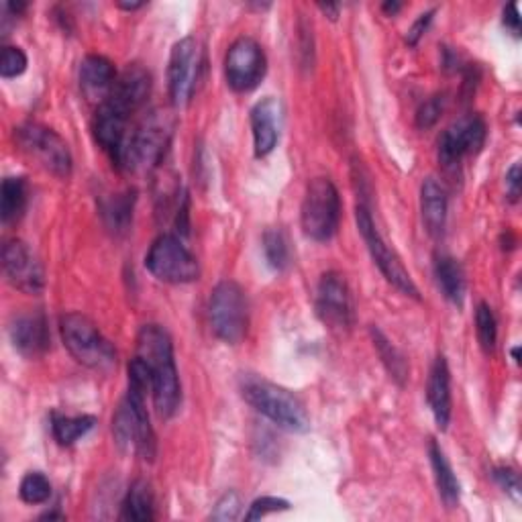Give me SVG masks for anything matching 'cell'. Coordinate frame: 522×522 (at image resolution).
<instances>
[{"label":"cell","instance_id":"1","mask_svg":"<svg viewBox=\"0 0 522 522\" xmlns=\"http://www.w3.org/2000/svg\"><path fill=\"white\" fill-rule=\"evenodd\" d=\"M127 372L129 390L113 419V435L121 449L135 451L145 461H153L158 443H155V433L145 408L147 390H151V376L139 357L131 359Z\"/></svg>","mask_w":522,"mask_h":522},{"label":"cell","instance_id":"2","mask_svg":"<svg viewBox=\"0 0 522 522\" xmlns=\"http://www.w3.org/2000/svg\"><path fill=\"white\" fill-rule=\"evenodd\" d=\"M137 357L149 370L155 410L162 419H172L182 402V386L168 331L160 325H145L137 337Z\"/></svg>","mask_w":522,"mask_h":522},{"label":"cell","instance_id":"3","mask_svg":"<svg viewBox=\"0 0 522 522\" xmlns=\"http://www.w3.org/2000/svg\"><path fill=\"white\" fill-rule=\"evenodd\" d=\"M241 394L259 414H264L280 429L290 433H306L310 429L306 406L286 388L255 376H245L241 380Z\"/></svg>","mask_w":522,"mask_h":522},{"label":"cell","instance_id":"4","mask_svg":"<svg viewBox=\"0 0 522 522\" xmlns=\"http://www.w3.org/2000/svg\"><path fill=\"white\" fill-rule=\"evenodd\" d=\"M62 341L70 355L94 372H111L117 365V351L100 329L80 312H68L60 321Z\"/></svg>","mask_w":522,"mask_h":522},{"label":"cell","instance_id":"5","mask_svg":"<svg viewBox=\"0 0 522 522\" xmlns=\"http://www.w3.org/2000/svg\"><path fill=\"white\" fill-rule=\"evenodd\" d=\"M341 221V198L329 178H315L304 194L300 208L302 231L308 239L325 243L333 239Z\"/></svg>","mask_w":522,"mask_h":522},{"label":"cell","instance_id":"6","mask_svg":"<svg viewBox=\"0 0 522 522\" xmlns=\"http://www.w3.org/2000/svg\"><path fill=\"white\" fill-rule=\"evenodd\" d=\"M172 139V121L164 113L149 115L131 135L121 160V170H151L162 164Z\"/></svg>","mask_w":522,"mask_h":522},{"label":"cell","instance_id":"7","mask_svg":"<svg viewBox=\"0 0 522 522\" xmlns=\"http://www.w3.org/2000/svg\"><path fill=\"white\" fill-rule=\"evenodd\" d=\"M147 272L168 284H190L198 280L200 266L192 251L174 235L155 239L145 255Z\"/></svg>","mask_w":522,"mask_h":522},{"label":"cell","instance_id":"8","mask_svg":"<svg viewBox=\"0 0 522 522\" xmlns=\"http://www.w3.org/2000/svg\"><path fill=\"white\" fill-rule=\"evenodd\" d=\"M15 141L21 151L27 153L43 170L58 178H68L72 174L70 147L54 129L39 123H27L15 129Z\"/></svg>","mask_w":522,"mask_h":522},{"label":"cell","instance_id":"9","mask_svg":"<svg viewBox=\"0 0 522 522\" xmlns=\"http://www.w3.org/2000/svg\"><path fill=\"white\" fill-rule=\"evenodd\" d=\"M247 325L249 308L243 288L233 280L217 284L211 296V327L215 335L229 345H237L245 339Z\"/></svg>","mask_w":522,"mask_h":522},{"label":"cell","instance_id":"10","mask_svg":"<svg viewBox=\"0 0 522 522\" xmlns=\"http://www.w3.org/2000/svg\"><path fill=\"white\" fill-rule=\"evenodd\" d=\"M355 219H357V229L365 241V245H368L370 253H372V259L374 264L380 268V272L384 274V278L394 286L398 288L402 294L406 296H412L419 300V288H416V284L412 282L410 274L406 272L404 264L400 261V257L388 247V243L382 239L380 231L376 229L374 225V219L370 215L368 208H365L363 204L357 206L355 211Z\"/></svg>","mask_w":522,"mask_h":522},{"label":"cell","instance_id":"11","mask_svg":"<svg viewBox=\"0 0 522 522\" xmlns=\"http://www.w3.org/2000/svg\"><path fill=\"white\" fill-rule=\"evenodd\" d=\"M202 70V49L194 37H184L172 47L168 66L170 98L176 109H186L194 98Z\"/></svg>","mask_w":522,"mask_h":522},{"label":"cell","instance_id":"12","mask_svg":"<svg viewBox=\"0 0 522 522\" xmlns=\"http://www.w3.org/2000/svg\"><path fill=\"white\" fill-rule=\"evenodd\" d=\"M266 54L251 37H239L225 56V78L235 92H251L266 76Z\"/></svg>","mask_w":522,"mask_h":522},{"label":"cell","instance_id":"13","mask_svg":"<svg viewBox=\"0 0 522 522\" xmlns=\"http://www.w3.org/2000/svg\"><path fill=\"white\" fill-rule=\"evenodd\" d=\"M488 127L478 115H469L453 123L439 137V162L445 168H455L467 155H476L486 143Z\"/></svg>","mask_w":522,"mask_h":522},{"label":"cell","instance_id":"14","mask_svg":"<svg viewBox=\"0 0 522 522\" xmlns=\"http://www.w3.org/2000/svg\"><path fill=\"white\" fill-rule=\"evenodd\" d=\"M317 315L333 331H349L353 327V298L341 274L329 272L321 278L317 288Z\"/></svg>","mask_w":522,"mask_h":522},{"label":"cell","instance_id":"15","mask_svg":"<svg viewBox=\"0 0 522 522\" xmlns=\"http://www.w3.org/2000/svg\"><path fill=\"white\" fill-rule=\"evenodd\" d=\"M3 270L7 280L25 294H41L45 288L41 261L21 239H13L3 247Z\"/></svg>","mask_w":522,"mask_h":522},{"label":"cell","instance_id":"16","mask_svg":"<svg viewBox=\"0 0 522 522\" xmlns=\"http://www.w3.org/2000/svg\"><path fill=\"white\" fill-rule=\"evenodd\" d=\"M129 135V115L113 107L111 102L98 104L94 117V137L98 145L109 153V158L117 168L121 166Z\"/></svg>","mask_w":522,"mask_h":522},{"label":"cell","instance_id":"17","mask_svg":"<svg viewBox=\"0 0 522 522\" xmlns=\"http://www.w3.org/2000/svg\"><path fill=\"white\" fill-rule=\"evenodd\" d=\"M284 123V104L276 96H266L251 109V129H253V147L257 158L270 155L278 141Z\"/></svg>","mask_w":522,"mask_h":522},{"label":"cell","instance_id":"18","mask_svg":"<svg viewBox=\"0 0 522 522\" xmlns=\"http://www.w3.org/2000/svg\"><path fill=\"white\" fill-rule=\"evenodd\" d=\"M151 92V76L145 68L133 64L129 66L123 74H119L115 88L111 96L104 102H111L113 107L123 111L125 115H133L137 109L143 107V102L147 100Z\"/></svg>","mask_w":522,"mask_h":522},{"label":"cell","instance_id":"19","mask_svg":"<svg viewBox=\"0 0 522 522\" xmlns=\"http://www.w3.org/2000/svg\"><path fill=\"white\" fill-rule=\"evenodd\" d=\"M13 347L25 357H39L49 349V327L41 312L15 317L9 327Z\"/></svg>","mask_w":522,"mask_h":522},{"label":"cell","instance_id":"20","mask_svg":"<svg viewBox=\"0 0 522 522\" xmlns=\"http://www.w3.org/2000/svg\"><path fill=\"white\" fill-rule=\"evenodd\" d=\"M117 78L113 62L104 56L90 54L80 64V88L86 98L98 100L100 104L111 96Z\"/></svg>","mask_w":522,"mask_h":522},{"label":"cell","instance_id":"21","mask_svg":"<svg viewBox=\"0 0 522 522\" xmlns=\"http://www.w3.org/2000/svg\"><path fill=\"white\" fill-rule=\"evenodd\" d=\"M427 400L431 412L435 416V423L441 431H447L451 421V374L449 365L443 355H439L431 368L429 386H427Z\"/></svg>","mask_w":522,"mask_h":522},{"label":"cell","instance_id":"22","mask_svg":"<svg viewBox=\"0 0 522 522\" xmlns=\"http://www.w3.org/2000/svg\"><path fill=\"white\" fill-rule=\"evenodd\" d=\"M447 192L435 178H427L421 186V213L431 237H441L447 225Z\"/></svg>","mask_w":522,"mask_h":522},{"label":"cell","instance_id":"23","mask_svg":"<svg viewBox=\"0 0 522 522\" xmlns=\"http://www.w3.org/2000/svg\"><path fill=\"white\" fill-rule=\"evenodd\" d=\"M429 455H431V465L435 472V482H437V490L441 500L445 502L447 508H457L459 506V498H461V486L457 476L453 474V467L447 461L443 449L431 441L429 443Z\"/></svg>","mask_w":522,"mask_h":522},{"label":"cell","instance_id":"24","mask_svg":"<svg viewBox=\"0 0 522 522\" xmlns=\"http://www.w3.org/2000/svg\"><path fill=\"white\" fill-rule=\"evenodd\" d=\"M435 278L449 302L463 306L465 298V274L459 261L451 255H437L435 259Z\"/></svg>","mask_w":522,"mask_h":522},{"label":"cell","instance_id":"25","mask_svg":"<svg viewBox=\"0 0 522 522\" xmlns=\"http://www.w3.org/2000/svg\"><path fill=\"white\" fill-rule=\"evenodd\" d=\"M153 492L145 480H137L131 484L125 500H123V520L131 522H149L153 520Z\"/></svg>","mask_w":522,"mask_h":522},{"label":"cell","instance_id":"26","mask_svg":"<svg viewBox=\"0 0 522 522\" xmlns=\"http://www.w3.org/2000/svg\"><path fill=\"white\" fill-rule=\"evenodd\" d=\"M94 425H96V419L88 414H82V416L54 414L51 416V431H54L56 441L64 447L78 443L82 437H86L94 429Z\"/></svg>","mask_w":522,"mask_h":522},{"label":"cell","instance_id":"27","mask_svg":"<svg viewBox=\"0 0 522 522\" xmlns=\"http://www.w3.org/2000/svg\"><path fill=\"white\" fill-rule=\"evenodd\" d=\"M27 206V182L23 178H5L0 188V219L3 223L17 221Z\"/></svg>","mask_w":522,"mask_h":522},{"label":"cell","instance_id":"28","mask_svg":"<svg viewBox=\"0 0 522 522\" xmlns=\"http://www.w3.org/2000/svg\"><path fill=\"white\" fill-rule=\"evenodd\" d=\"M135 192L127 190L123 194H115L113 198L102 202V217L107 227L115 233H125L133 219Z\"/></svg>","mask_w":522,"mask_h":522},{"label":"cell","instance_id":"29","mask_svg":"<svg viewBox=\"0 0 522 522\" xmlns=\"http://www.w3.org/2000/svg\"><path fill=\"white\" fill-rule=\"evenodd\" d=\"M372 337H374V345L386 365V370L390 374L392 380H396L400 386L404 384L406 376H408V368H406V361L400 355V351L386 339V335L380 329H372Z\"/></svg>","mask_w":522,"mask_h":522},{"label":"cell","instance_id":"30","mask_svg":"<svg viewBox=\"0 0 522 522\" xmlns=\"http://www.w3.org/2000/svg\"><path fill=\"white\" fill-rule=\"evenodd\" d=\"M264 253H266L268 264L274 270L282 272V270L288 268V264H290V249H288V241H286L282 231H278V229L266 231V235H264Z\"/></svg>","mask_w":522,"mask_h":522},{"label":"cell","instance_id":"31","mask_svg":"<svg viewBox=\"0 0 522 522\" xmlns=\"http://www.w3.org/2000/svg\"><path fill=\"white\" fill-rule=\"evenodd\" d=\"M476 331H478V341L484 351H494L496 339H498V323L494 317V310L490 304L480 302L476 310Z\"/></svg>","mask_w":522,"mask_h":522},{"label":"cell","instance_id":"32","mask_svg":"<svg viewBox=\"0 0 522 522\" xmlns=\"http://www.w3.org/2000/svg\"><path fill=\"white\" fill-rule=\"evenodd\" d=\"M19 496L27 504H43L51 498V484L41 472H31L21 480Z\"/></svg>","mask_w":522,"mask_h":522},{"label":"cell","instance_id":"33","mask_svg":"<svg viewBox=\"0 0 522 522\" xmlns=\"http://www.w3.org/2000/svg\"><path fill=\"white\" fill-rule=\"evenodd\" d=\"M27 70V56L21 47L5 45L3 54H0V76L3 78H17Z\"/></svg>","mask_w":522,"mask_h":522},{"label":"cell","instance_id":"34","mask_svg":"<svg viewBox=\"0 0 522 522\" xmlns=\"http://www.w3.org/2000/svg\"><path fill=\"white\" fill-rule=\"evenodd\" d=\"M290 508V502L284 500V498H274V496H264V498H257L251 506H249V512L245 514L247 520H261L268 514H274V512H284Z\"/></svg>","mask_w":522,"mask_h":522},{"label":"cell","instance_id":"35","mask_svg":"<svg viewBox=\"0 0 522 522\" xmlns=\"http://www.w3.org/2000/svg\"><path fill=\"white\" fill-rule=\"evenodd\" d=\"M241 498L237 492L229 490L225 492L219 502L215 504V510L211 512V520H235L241 512Z\"/></svg>","mask_w":522,"mask_h":522},{"label":"cell","instance_id":"36","mask_svg":"<svg viewBox=\"0 0 522 522\" xmlns=\"http://www.w3.org/2000/svg\"><path fill=\"white\" fill-rule=\"evenodd\" d=\"M441 111H443V100L439 96L429 98L427 102L421 104L419 113H416V127H419V129H431L439 121Z\"/></svg>","mask_w":522,"mask_h":522},{"label":"cell","instance_id":"37","mask_svg":"<svg viewBox=\"0 0 522 522\" xmlns=\"http://www.w3.org/2000/svg\"><path fill=\"white\" fill-rule=\"evenodd\" d=\"M494 480L498 482V486L512 498V500H520V480L518 474L510 467H498L494 469Z\"/></svg>","mask_w":522,"mask_h":522},{"label":"cell","instance_id":"38","mask_svg":"<svg viewBox=\"0 0 522 522\" xmlns=\"http://www.w3.org/2000/svg\"><path fill=\"white\" fill-rule=\"evenodd\" d=\"M433 15H435V11H429V13H423L419 19L414 21V25L410 27L408 37H406L408 45H416V43H419V39L427 33V29H429V25H431V21H433Z\"/></svg>","mask_w":522,"mask_h":522},{"label":"cell","instance_id":"39","mask_svg":"<svg viewBox=\"0 0 522 522\" xmlns=\"http://www.w3.org/2000/svg\"><path fill=\"white\" fill-rule=\"evenodd\" d=\"M506 190H508L510 200L516 202L520 196V166L518 164H514L506 174Z\"/></svg>","mask_w":522,"mask_h":522},{"label":"cell","instance_id":"40","mask_svg":"<svg viewBox=\"0 0 522 522\" xmlns=\"http://www.w3.org/2000/svg\"><path fill=\"white\" fill-rule=\"evenodd\" d=\"M504 25L514 33L520 35V15H518V7L516 5H508L504 11Z\"/></svg>","mask_w":522,"mask_h":522},{"label":"cell","instance_id":"41","mask_svg":"<svg viewBox=\"0 0 522 522\" xmlns=\"http://www.w3.org/2000/svg\"><path fill=\"white\" fill-rule=\"evenodd\" d=\"M319 9H321V11H323V13H325V15H327L331 21H337V17H339V11H341V7H339V5H331V3H327V5H325V3H321V5H319Z\"/></svg>","mask_w":522,"mask_h":522},{"label":"cell","instance_id":"42","mask_svg":"<svg viewBox=\"0 0 522 522\" xmlns=\"http://www.w3.org/2000/svg\"><path fill=\"white\" fill-rule=\"evenodd\" d=\"M400 9H402L400 3H384V7H382V11H384L386 15H390V17H394Z\"/></svg>","mask_w":522,"mask_h":522},{"label":"cell","instance_id":"43","mask_svg":"<svg viewBox=\"0 0 522 522\" xmlns=\"http://www.w3.org/2000/svg\"><path fill=\"white\" fill-rule=\"evenodd\" d=\"M117 7L123 9V11H137V9L145 7V5H143V3H119Z\"/></svg>","mask_w":522,"mask_h":522},{"label":"cell","instance_id":"44","mask_svg":"<svg viewBox=\"0 0 522 522\" xmlns=\"http://www.w3.org/2000/svg\"><path fill=\"white\" fill-rule=\"evenodd\" d=\"M518 355H520V347H514V349H512V359H514L516 363L520 361V359H518Z\"/></svg>","mask_w":522,"mask_h":522}]
</instances>
